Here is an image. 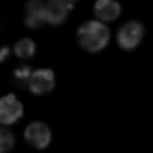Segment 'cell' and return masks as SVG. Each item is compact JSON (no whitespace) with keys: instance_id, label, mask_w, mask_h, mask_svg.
Masks as SVG:
<instances>
[{"instance_id":"obj_5","label":"cell","mask_w":153,"mask_h":153,"mask_svg":"<svg viewBox=\"0 0 153 153\" xmlns=\"http://www.w3.org/2000/svg\"><path fill=\"white\" fill-rule=\"evenodd\" d=\"M56 84L55 73L50 68H37L31 72L27 88L35 94H45L50 92Z\"/></svg>"},{"instance_id":"obj_13","label":"cell","mask_w":153,"mask_h":153,"mask_svg":"<svg viewBox=\"0 0 153 153\" xmlns=\"http://www.w3.org/2000/svg\"><path fill=\"white\" fill-rule=\"evenodd\" d=\"M59 1L62 2L65 6H67V7L71 10V8H73V6H74L79 0H59Z\"/></svg>"},{"instance_id":"obj_12","label":"cell","mask_w":153,"mask_h":153,"mask_svg":"<svg viewBox=\"0 0 153 153\" xmlns=\"http://www.w3.org/2000/svg\"><path fill=\"white\" fill-rule=\"evenodd\" d=\"M11 55V49L7 45H1L0 47V62H4L7 60V57Z\"/></svg>"},{"instance_id":"obj_11","label":"cell","mask_w":153,"mask_h":153,"mask_svg":"<svg viewBox=\"0 0 153 153\" xmlns=\"http://www.w3.org/2000/svg\"><path fill=\"white\" fill-rule=\"evenodd\" d=\"M16 143L14 134L6 127H0V153L10 151Z\"/></svg>"},{"instance_id":"obj_9","label":"cell","mask_w":153,"mask_h":153,"mask_svg":"<svg viewBox=\"0 0 153 153\" xmlns=\"http://www.w3.org/2000/svg\"><path fill=\"white\" fill-rule=\"evenodd\" d=\"M13 51L16 56H18L22 60H27L30 59L35 51H36V43L32 38L30 37H22L19 38L13 47Z\"/></svg>"},{"instance_id":"obj_3","label":"cell","mask_w":153,"mask_h":153,"mask_svg":"<svg viewBox=\"0 0 153 153\" xmlns=\"http://www.w3.org/2000/svg\"><path fill=\"white\" fill-rule=\"evenodd\" d=\"M24 139L30 146L37 149H44L50 145L51 130L47 123L32 121L24 129Z\"/></svg>"},{"instance_id":"obj_10","label":"cell","mask_w":153,"mask_h":153,"mask_svg":"<svg viewBox=\"0 0 153 153\" xmlns=\"http://www.w3.org/2000/svg\"><path fill=\"white\" fill-rule=\"evenodd\" d=\"M32 69L27 65H20L18 66L11 74L10 81L11 84L17 88H25L29 85V79L31 75Z\"/></svg>"},{"instance_id":"obj_8","label":"cell","mask_w":153,"mask_h":153,"mask_svg":"<svg viewBox=\"0 0 153 153\" xmlns=\"http://www.w3.org/2000/svg\"><path fill=\"white\" fill-rule=\"evenodd\" d=\"M69 8L65 6L59 0H48L45 1V18L47 23L57 25L63 23L69 13Z\"/></svg>"},{"instance_id":"obj_6","label":"cell","mask_w":153,"mask_h":153,"mask_svg":"<svg viewBox=\"0 0 153 153\" xmlns=\"http://www.w3.org/2000/svg\"><path fill=\"white\" fill-rule=\"evenodd\" d=\"M24 22L31 29H38L45 24V1L27 0L24 8Z\"/></svg>"},{"instance_id":"obj_7","label":"cell","mask_w":153,"mask_h":153,"mask_svg":"<svg viewBox=\"0 0 153 153\" xmlns=\"http://www.w3.org/2000/svg\"><path fill=\"white\" fill-rule=\"evenodd\" d=\"M93 12L96 17L104 22H112L120 17L122 5L118 0H96L93 4Z\"/></svg>"},{"instance_id":"obj_1","label":"cell","mask_w":153,"mask_h":153,"mask_svg":"<svg viewBox=\"0 0 153 153\" xmlns=\"http://www.w3.org/2000/svg\"><path fill=\"white\" fill-rule=\"evenodd\" d=\"M76 39L81 48L96 53L106 47L110 41V30L106 23L99 19L84 22L76 31Z\"/></svg>"},{"instance_id":"obj_2","label":"cell","mask_w":153,"mask_h":153,"mask_svg":"<svg viewBox=\"0 0 153 153\" xmlns=\"http://www.w3.org/2000/svg\"><path fill=\"white\" fill-rule=\"evenodd\" d=\"M143 37L145 25L139 19H129L124 22L116 33L117 44L124 50H133L137 48Z\"/></svg>"},{"instance_id":"obj_4","label":"cell","mask_w":153,"mask_h":153,"mask_svg":"<svg viewBox=\"0 0 153 153\" xmlns=\"http://www.w3.org/2000/svg\"><path fill=\"white\" fill-rule=\"evenodd\" d=\"M24 112L22 102L13 93L0 97V124L10 126L17 122Z\"/></svg>"}]
</instances>
